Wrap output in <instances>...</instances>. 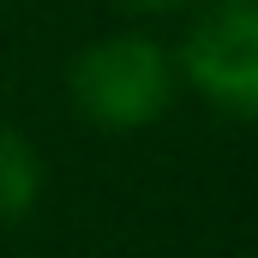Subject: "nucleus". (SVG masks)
<instances>
[{
	"label": "nucleus",
	"instance_id": "1",
	"mask_svg": "<svg viewBox=\"0 0 258 258\" xmlns=\"http://www.w3.org/2000/svg\"><path fill=\"white\" fill-rule=\"evenodd\" d=\"M174 84H180V66L174 54L144 36V30H114V36H96L90 48H78V60L66 72V90H72V108L102 132H138L156 126L174 102Z\"/></svg>",
	"mask_w": 258,
	"mask_h": 258
},
{
	"label": "nucleus",
	"instance_id": "2",
	"mask_svg": "<svg viewBox=\"0 0 258 258\" xmlns=\"http://www.w3.org/2000/svg\"><path fill=\"white\" fill-rule=\"evenodd\" d=\"M180 72L210 108L258 120V0H210L186 30Z\"/></svg>",
	"mask_w": 258,
	"mask_h": 258
},
{
	"label": "nucleus",
	"instance_id": "3",
	"mask_svg": "<svg viewBox=\"0 0 258 258\" xmlns=\"http://www.w3.org/2000/svg\"><path fill=\"white\" fill-rule=\"evenodd\" d=\"M42 192V162L30 150L24 132H12L0 120V222H18Z\"/></svg>",
	"mask_w": 258,
	"mask_h": 258
},
{
	"label": "nucleus",
	"instance_id": "4",
	"mask_svg": "<svg viewBox=\"0 0 258 258\" xmlns=\"http://www.w3.org/2000/svg\"><path fill=\"white\" fill-rule=\"evenodd\" d=\"M126 12H138V18H168V12H186V6H198V0H120Z\"/></svg>",
	"mask_w": 258,
	"mask_h": 258
}]
</instances>
